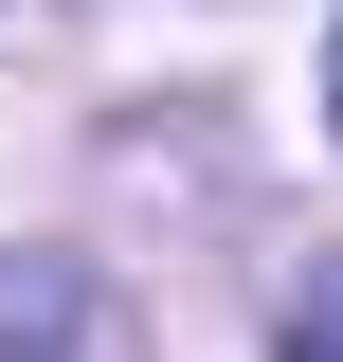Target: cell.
Returning <instances> with one entry per match:
<instances>
[{
    "label": "cell",
    "mask_w": 343,
    "mask_h": 362,
    "mask_svg": "<svg viewBox=\"0 0 343 362\" xmlns=\"http://www.w3.org/2000/svg\"><path fill=\"white\" fill-rule=\"evenodd\" d=\"M271 362H343V254L289 290V326H271Z\"/></svg>",
    "instance_id": "7a4b0ae2"
},
{
    "label": "cell",
    "mask_w": 343,
    "mask_h": 362,
    "mask_svg": "<svg viewBox=\"0 0 343 362\" xmlns=\"http://www.w3.org/2000/svg\"><path fill=\"white\" fill-rule=\"evenodd\" d=\"M325 109H343V37H325Z\"/></svg>",
    "instance_id": "3957f363"
},
{
    "label": "cell",
    "mask_w": 343,
    "mask_h": 362,
    "mask_svg": "<svg viewBox=\"0 0 343 362\" xmlns=\"http://www.w3.org/2000/svg\"><path fill=\"white\" fill-rule=\"evenodd\" d=\"M0 362H90V290H73L54 254L0 272Z\"/></svg>",
    "instance_id": "6da1fadb"
}]
</instances>
